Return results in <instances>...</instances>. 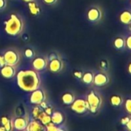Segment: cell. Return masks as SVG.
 I'll return each instance as SVG.
<instances>
[{
	"mask_svg": "<svg viewBox=\"0 0 131 131\" xmlns=\"http://www.w3.org/2000/svg\"><path fill=\"white\" fill-rule=\"evenodd\" d=\"M17 84L22 90L32 92L40 86V78L36 70H22L17 74Z\"/></svg>",
	"mask_w": 131,
	"mask_h": 131,
	"instance_id": "cell-1",
	"label": "cell"
},
{
	"mask_svg": "<svg viewBox=\"0 0 131 131\" xmlns=\"http://www.w3.org/2000/svg\"><path fill=\"white\" fill-rule=\"evenodd\" d=\"M24 28L22 18L15 14H11L9 18L5 22V31L9 35H17L20 34Z\"/></svg>",
	"mask_w": 131,
	"mask_h": 131,
	"instance_id": "cell-2",
	"label": "cell"
},
{
	"mask_svg": "<svg viewBox=\"0 0 131 131\" xmlns=\"http://www.w3.org/2000/svg\"><path fill=\"white\" fill-rule=\"evenodd\" d=\"M86 101L89 104V111H90L92 113H97L98 110L101 107V96L94 91H92L89 93V94L87 95Z\"/></svg>",
	"mask_w": 131,
	"mask_h": 131,
	"instance_id": "cell-3",
	"label": "cell"
},
{
	"mask_svg": "<svg viewBox=\"0 0 131 131\" xmlns=\"http://www.w3.org/2000/svg\"><path fill=\"white\" fill-rule=\"evenodd\" d=\"M71 109L77 114H84L89 110V104L84 99H77L72 103Z\"/></svg>",
	"mask_w": 131,
	"mask_h": 131,
	"instance_id": "cell-4",
	"label": "cell"
},
{
	"mask_svg": "<svg viewBox=\"0 0 131 131\" xmlns=\"http://www.w3.org/2000/svg\"><path fill=\"white\" fill-rule=\"evenodd\" d=\"M3 57L5 58L6 64L12 65V66H15L20 60L19 54H18L17 51H15L14 50L6 51L5 52Z\"/></svg>",
	"mask_w": 131,
	"mask_h": 131,
	"instance_id": "cell-5",
	"label": "cell"
},
{
	"mask_svg": "<svg viewBox=\"0 0 131 131\" xmlns=\"http://www.w3.org/2000/svg\"><path fill=\"white\" fill-rule=\"evenodd\" d=\"M45 99H46V95L42 90L37 88L33 91H32V94L30 96V102L32 104L39 105L41 102L45 101Z\"/></svg>",
	"mask_w": 131,
	"mask_h": 131,
	"instance_id": "cell-6",
	"label": "cell"
},
{
	"mask_svg": "<svg viewBox=\"0 0 131 131\" xmlns=\"http://www.w3.org/2000/svg\"><path fill=\"white\" fill-rule=\"evenodd\" d=\"M102 18V11L98 7H92L87 12V18L92 22L98 21Z\"/></svg>",
	"mask_w": 131,
	"mask_h": 131,
	"instance_id": "cell-7",
	"label": "cell"
},
{
	"mask_svg": "<svg viewBox=\"0 0 131 131\" xmlns=\"http://www.w3.org/2000/svg\"><path fill=\"white\" fill-rule=\"evenodd\" d=\"M109 82H110V78H109L108 75L105 73L100 72V73H97V74L94 75L93 83L97 86L102 87V86L107 84Z\"/></svg>",
	"mask_w": 131,
	"mask_h": 131,
	"instance_id": "cell-8",
	"label": "cell"
},
{
	"mask_svg": "<svg viewBox=\"0 0 131 131\" xmlns=\"http://www.w3.org/2000/svg\"><path fill=\"white\" fill-rule=\"evenodd\" d=\"M1 74L5 78H12L15 75V68L14 66L5 64L1 68Z\"/></svg>",
	"mask_w": 131,
	"mask_h": 131,
	"instance_id": "cell-9",
	"label": "cell"
},
{
	"mask_svg": "<svg viewBox=\"0 0 131 131\" xmlns=\"http://www.w3.org/2000/svg\"><path fill=\"white\" fill-rule=\"evenodd\" d=\"M49 71L53 72V73H58L63 68V63L62 62V61L57 58H53L51 60L49 64Z\"/></svg>",
	"mask_w": 131,
	"mask_h": 131,
	"instance_id": "cell-10",
	"label": "cell"
},
{
	"mask_svg": "<svg viewBox=\"0 0 131 131\" xmlns=\"http://www.w3.org/2000/svg\"><path fill=\"white\" fill-rule=\"evenodd\" d=\"M28 121L25 117H16L13 121L14 128L17 130H25L28 126Z\"/></svg>",
	"mask_w": 131,
	"mask_h": 131,
	"instance_id": "cell-11",
	"label": "cell"
},
{
	"mask_svg": "<svg viewBox=\"0 0 131 131\" xmlns=\"http://www.w3.org/2000/svg\"><path fill=\"white\" fill-rule=\"evenodd\" d=\"M47 65V61L43 58H36L32 61V66L37 71H42Z\"/></svg>",
	"mask_w": 131,
	"mask_h": 131,
	"instance_id": "cell-12",
	"label": "cell"
},
{
	"mask_svg": "<svg viewBox=\"0 0 131 131\" xmlns=\"http://www.w3.org/2000/svg\"><path fill=\"white\" fill-rule=\"evenodd\" d=\"M46 129V127L42 124V123H39L37 121H31L28 124V126L26 127L27 131H42Z\"/></svg>",
	"mask_w": 131,
	"mask_h": 131,
	"instance_id": "cell-13",
	"label": "cell"
},
{
	"mask_svg": "<svg viewBox=\"0 0 131 131\" xmlns=\"http://www.w3.org/2000/svg\"><path fill=\"white\" fill-rule=\"evenodd\" d=\"M120 21L124 25L131 24V11L124 10L120 15Z\"/></svg>",
	"mask_w": 131,
	"mask_h": 131,
	"instance_id": "cell-14",
	"label": "cell"
},
{
	"mask_svg": "<svg viewBox=\"0 0 131 131\" xmlns=\"http://www.w3.org/2000/svg\"><path fill=\"white\" fill-rule=\"evenodd\" d=\"M110 104L113 106V107H120L124 103V99L123 97L121 95L119 94H113L110 97Z\"/></svg>",
	"mask_w": 131,
	"mask_h": 131,
	"instance_id": "cell-15",
	"label": "cell"
},
{
	"mask_svg": "<svg viewBox=\"0 0 131 131\" xmlns=\"http://www.w3.org/2000/svg\"><path fill=\"white\" fill-rule=\"evenodd\" d=\"M51 121L53 124H55L56 125H59L63 122L64 117H63V115L60 112H58V111L53 112V114L51 115Z\"/></svg>",
	"mask_w": 131,
	"mask_h": 131,
	"instance_id": "cell-16",
	"label": "cell"
},
{
	"mask_svg": "<svg viewBox=\"0 0 131 131\" xmlns=\"http://www.w3.org/2000/svg\"><path fill=\"white\" fill-rule=\"evenodd\" d=\"M1 123L2 126L5 128L6 131H11L13 130L14 126H13V121L11 119H8L7 117H2L1 118Z\"/></svg>",
	"mask_w": 131,
	"mask_h": 131,
	"instance_id": "cell-17",
	"label": "cell"
},
{
	"mask_svg": "<svg viewBox=\"0 0 131 131\" xmlns=\"http://www.w3.org/2000/svg\"><path fill=\"white\" fill-rule=\"evenodd\" d=\"M28 5H29V9L31 15H37L40 13V8L36 2H34V1L29 2Z\"/></svg>",
	"mask_w": 131,
	"mask_h": 131,
	"instance_id": "cell-18",
	"label": "cell"
},
{
	"mask_svg": "<svg viewBox=\"0 0 131 131\" xmlns=\"http://www.w3.org/2000/svg\"><path fill=\"white\" fill-rule=\"evenodd\" d=\"M113 45H114V47L118 49V50H121V49H124L126 46V41H125V39L123 38V37H117L116 38V39L114 40V42H113Z\"/></svg>",
	"mask_w": 131,
	"mask_h": 131,
	"instance_id": "cell-19",
	"label": "cell"
},
{
	"mask_svg": "<svg viewBox=\"0 0 131 131\" xmlns=\"http://www.w3.org/2000/svg\"><path fill=\"white\" fill-rule=\"evenodd\" d=\"M62 101L66 105L72 104V103L75 101V96L72 93H66L63 95Z\"/></svg>",
	"mask_w": 131,
	"mask_h": 131,
	"instance_id": "cell-20",
	"label": "cell"
},
{
	"mask_svg": "<svg viewBox=\"0 0 131 131\" xmlns=\"http://www.w3.org/2000/svg\"><path fill=\"white\" fill-rule=\"evenodd\" d=\"M93 78H94V74L90 71H87L83 74L82 80H83V83H85L86 84H90L93 82Z\"/></svg>",
	"mask_w": 131,
	"mask_h": 131,
	"instance_id": "cell-21",
	"label": "cell"
},
{
	"mask_svg": "<svg viewBox=\"0 0 131 131\" xmlns=\"http://www.w3.org/2000/svg\"><path fill=\"white\" fill-rule=\"evenodd\" d=\"M45 114H46L45 113V111H42L40 109L39 107H36L33 108L32 115H33V117H34L36 119L40 121V120L42 119V117Z\"/></svg>",
	"mask_w": 131,
	"mask_h": 131,
	"instance_id": "cell-22",
	"label": "cell"
},
{
	"mask_svg": "<svg viewBox=\"0 0 131 131\" xmlns=\"http://www.w3.org/2000/svg\"><path fill=\"white\" fill-rule=\"evenodd\" d=\"M46 127V130L47 131H60L62 130L60 128H59L56 124H53V122H50L49 124H48L47 125L45 126Z\"/></svg>",
	"mask_w": 131,
	"mask_h": 131,
	"instance_id": "cell-23",
	"label": "cell"
},
{
	"mask_svg": "<svg viewBox=\"0 0 131 131\" xmlns=\"http://www.w3.org/2000/svg\"><path fill=\"white\" fill-rule=\"evenodd\" d=\"M40 122L42 123V124H43L44 126L47 125L48 124H49L50 122H52L51 121V116L50 115H48V114H45L42 119L40 120Z\"/></svg>",
	"mask_w": 131,
	"mask_h": 131,
	"instance_id": "cell-24",
	"label": "cell"
},
{
	"mask_svg": "<svg viewBox=\"0 0 131 131\" xmlns=\"http://www.w3.org/2000/svg\"><path fill=\"white\" fill-rule=\"evenodd\" d=\"M125 110L126 111L131 115V98H128L125 101Z\"/></svg>",
	"mask_w": 131,
	"mask_h": 131,
	"instance_id": "cell-25",
	"label": "cell"
},
{
	"mask_svg": "<svg viewBox=\"0 0 131 131\" xmlns=\"http://www.w3.org/2000/svg\"><path fill=\"white\" fill-rule=\"evenodd\" d=\"M25 57L28 58H32L33 55H34V52H33L32 49H31V48H26V49L25 50Z\"/></svg>",
	"mask_w": 131,
	"mask_h": 131,
	"instance_id": "cell-26",
	"label": "cell"
},
{
	"mask_svg": "<svg viewBox=\"0 0 131 131\" xmlns=\"http://www.w3.org/2000/svg\"><path fill=\"white\" fill-rule=\"evenodd\" d=\"M100 66L102 69H107L109 68V63L107 60H102L100 61Z\"/></svg>",
	"mask_w": 131,
	"mask_h": 131,
	"instance_id": "cell-27",
	"label": "cell"
},
{
	"mask_svg": "<svg viewBox=\"0 0 131 131\" xmlns=\"http://www.w3.org/2000/svg\"><path fill=\"white\" fill-rule=\"evenodd\" d=\"M125 41H126V46L127 47L128 49L131 51V35L127 36V38L125 39Z\"/></svg>",
	"mask_w": 131,
	"mask_h": 131,
	"instance_id": "cell-28",
	"label": "cell"
},
{
	"mask_svg": "<svg viewBox=\"0 0 131 131\" xmlns=\"http://www.w3.org/2000/svg\"><path fill=\"white\" fill-rule=\"evenodd\" d=\"M83 73L81 72V71H75L74 72V76L76 78H82V77H83Z\"/></svg>",
	"mask_w": 131,
	"mask_h": 131,
	"instance_id": "cell-29",
	"label": "cell"
},
{
	"mask_svg": "<svg viewBox=\"0 0 131 131\" xmlns=\"http://www.w3.org/2000/svg\"><path fill=\"white\" fill-rule=\"evenodd\" d=\"M129 119H130V117H124L121 118L120 122H121V124H122L123 125H124V126H125V125L127 124V123L128 122Z\"/></svg>",
	"mask_w": 131,
	"mask_h": 131,
	"instance_id": "cell-30",
	"label": "cell"
},
{
	"mask_svg": "<svg viewBox=\"0 0 131 131\" xmlns=\"http://www.w3.org/2000/svg\"><path fill=\"white\" fill-rule=\"evenodd\" d=\"M45 113L46 114H48V115H52V114H53V109L51 108V107H47L46 108H45Z\"/></svg>",
	"mask_w": 131,
	"mask_h": 131,
	"instance_id": "cell-31",
	"label": "cell"
},
{
	"mask_svg": "<svg viewBox=\"0 0 131 131\" xmlns=\"http://www.w3.org/2000/svg\"><path fill=\"white\" fill-rule=\"evenodd\" d=\"M6 63H5V58L3 56L0 55V67H3L4 65H5Z\"/></svg>",
	"mask_w": 131,
	"mask_h": 131,
	"instance_id": "cell-32",
	"label": "cell"
},
{
	"mask_svg": "<svg viewBox=\"0 0 131 131\" xmlns=\"http://www.w3.org/2000/svg\"><path fill=\"white\" fill-rule=\"evenodd\" d=\"M6 6L5 0H0V9H4Z\"/></svg>",
	"mask_w": 131,
	"mask_h": 131,
	"instance_id": "cell-33",
	"label": "cell"
},
{
	"mask_svg": "<svg viewBox=\"0 0 131 131\" xmlns=\"http://www.w3.org/2000/svg\"><path fill=\"white\" fill-rule=\"evenodd\" d=\"M43 2L47 5H53L57 2V0H43Z\"/></svg>",
	"mask_w": 131,
	"mask_h": 131,
	"instance_id": "cell-34",
	"label": "cell"
},
{
	"mask_svg": "<svg viewBox=\"0 0 131 131\" xmlns=\"http://www.w3.org/2000/svg\"><path fill=\"white\" fill-rule=\"evenodd\" d=\"M125 126H126V128H127L128 130L131 131V117H130L128 122L127 123V124H126Z\"/></svg>",
	"mask_w": 131,
	"mask_h": 131,
	"instance_id": "cell-35",
	"label": "cell"
},
{
	"mask_svg": "<svg viewBox=\"0 0 131 131\" xmlns=\"http://www.w3.org/2000/svg\"><path fill=\"white\" fill-rule=\"evenodd\" d=\"M39 105H40V107H42V108H43V109H45V108H46L48 106H47V104H46V102L45 101H43L42 102H41L40 104H39Z\"/></svg>",
	"mask_w": 131,
	"mask_h": 131,
	"instance_id": "cell-36",
	"label": "cell"
},
{
	"mask_svg": "<svg viewBox=\"0 0 131 131\" xmlns=\"http://www.w3.org/2000/svg\"><path fill=\"white\" fill-rule=\"evenodd\" d=\"M127 70H128V72L131 74V61L129 63V64L127 66Z\"/></svg>",
	"mask_w": 131,
	"mask_h": 131,
	"instance_id": "cell-37",
	"label": "cell"
},
{
	"mask_svg": "<svg viewBox=\"0 0 131 131\" xmlns=\"http://www.w3.org/2000/svg\"><path fill=\"white\" fill-rule=\"evenodd\" d=\"M0 131H6L5 130V128L4 127V126L0 127Z\"/></svg>",
	"mask_w": 131,
	"mask_h": 131,
	"instance_id": "cell-38",
	"label": "cell"
},
{
	"mask_svg": "<svg viewBox=\"0 0 131 131\" xmlns=\"http://www.w3.org/2000/svg\"><path fill=\"white\" fill-rule=\"evenodd\" d=\"M25 2H32V1H34V0H23Z\"/></svg>",
	"mask_w": 131,
	"mask_h": 131,
	"instance_id": "cell-39",
	"label": "cell"
},
{
	"mask_svg": "<svg viewBox=\"0 0 131 131\" xmlns=\"http://www.w3.org/2000/svg\"></svg>",
	"mask_w": 131,
	"mask_h": 131,
	"instance_id": "cell-40",
	"label": "cell"
}]
</instances>
